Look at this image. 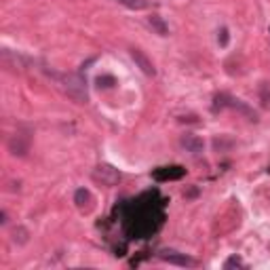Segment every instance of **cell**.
Segmentation results:
<instances>
[{"instance_id": "6da1fadb", "label": "cell", "mask_w": 270, "mask_h": 270, "mask_svg": "<svg viewBox=\"0 0 270 270\" xmlns=\"http://www.w3.org/2000/svg\"><path fill=\"white\" fill-rule=\"evenodd\" d=\"M152 197L154 195H150L148 203L144 201L146 197H141L133 203L123 205V226L129 237L146 239L163 226V220H165L163 203H152Z\"/></svg>"}, {"instance_id": "7a4b0ae2", "label": "cell", "mask_w": 270, "mask_h": 270, "mask_svg": "<svg viewBox=\"0 0 270 270\" xmlns=\"http://www.w3.org/2000/svg\"><path fill=\"white\" fill-rule=\"evenodd\" d=\"M61 87L66 95L76 101V104H87L89 101V91H87V83L81 74H66L61 76Z\"/></svg>"}, {"instance_id": "3957f363", "label": "cell", "mask_w": 270, "mask_h": 270, "mask_svg": "<svg viewBox=\"0 0 270 270\" xmlns=\"http://www.w3.org/2000/svg\"><path fill=\"white\" fill-rule=\"evenodd\" d=\"M91 175L97 184L106 186V188H112L121 182V173H119V169H114L112 165H97Z\"/></svg>"}, {"instance_id": "277c9868", "label": "cell", "mask_w": 270, "mask_h": 270, "mask_svg": "<svg viewBox=\"0 0 270 270\" xmlns=\"http://www.w3.org/2000/svg\"><path fill=\"white\" fill-rule=\"evenodd\" d=\"M9 150H11V154H15V157H25V154L30 152V133L17 131L15 135H11Z\"/></svg>"}, {"instance_id": "5b68a950", "label": "cell", "mask_w": 270, "mask_h": 270, "mask_svg": "<svg viewBox=\"0 0 270 270\" xmlns=\"http://www.w3.org/2000/svg\"><path fill=\"white\" fill-rule=\"evenodd\" d=\"M186 175V169L179 165H171V167H159V169L152 171V177L157 182H169V179H179Z\"/></svg>"}, {"instance_id": "8992f818", "label": "cell", "mask_w": 270, "mask_h": 270, "mask_svg": "<svg viewBox=\"0 0 270 270\" xmlns=\"http://www.w3.org/2000/svg\"><path fill=\"white\" fill-rule=\"evenodd\" d=\"M131 59L135 61V66L144 72L146 76H154L157 74V68H154V63L150 61V57L144 53V51H139V49H131Z\"/></svg>"}, {"instance_id": "52a82bcc", "label": "cell", "mask_w": 270, "mask_h": 270, "mask_svg": "<svg viewBox=\"0 0 270 270\" xmlns=\"http://www.w3.org/2000/svg\"><path fill=\"white\" fill-rule=\"evenodd\" d=\"M159 258L165 260V262H169V264H175V266H197V262L192 258H188L186 253H177V251H169V249L161 251Z\"/></svg>"}, {"instance_id": "ba28073f", "label": "cell", "mask_w": 270, "mask_h": 270, "mask_svg": "<svg viewBox=\"0 0 270 270\" xmlns=\"http://www.w3.org/2000/svg\"><path fill=\"white\" fill-rule=\"evenodd\" d=\"M74 203H76V207L79 209H91V203H93V199H91V192L89 190H85V188H79L76 190V195H74Z\"/></svg>"}, {"instance_id": "9c48e42d", "label": "cell", "mask_w": 270, "mask_h": 270, "mask_svg": "<svg viewBox=\"0 0 270 270\" xmlns=\"http://www.w3.org/2000/svg\"><path fill=\"white\" fill-rule=\"evenodd\" d=\"M182 146L186 148V152L199 154V152L203 150V139L197 137V135H184V137H182Z\"/></svg>"}, {"instance_id": "30bf717a", "label": "cell", "mask_w": 270, "mask_h": 270, "mask_svg": "<svg viewBox=\"0 0 270 270\" xmlns=\"http://www.w3.org/2000/svg\"><path fill=\"white\" fill-rule=\"evenodd\" d=\"M119 3L125 5L127 9H131V11H144V9L150 7L148 0H119Z\"/></svg>"}, {"instance_id": "8fae6325", "label": "cell", "mask_w": 270, "mask_h": 270, "mask_svg": "<svg viewBox=\"0 0 270 270\" xmlns=\"http://www.w3.org/2000/svg\"><path fill=\"white\" fill-rule=\"evenodd\" d=\"M150 25H152V28L157 30L161 36H167V32H169V30H167V25H165V21H163L159 15H152V17H150Z\"/></svg>"}, {"instance_id": "7c38bea8", "label": "cell", "mask_w": 270, "mask_h": 270, "mask_svg": "<svg viewBox=\"0 0 270 270\" xmlns=\"http://www.w3.org/2000/svg\"><path fill=\"white\" fill-rule=\"evenodd\" d=\"M260 101L264 108L270 110V85L268 83H262V87H260Z\"/></svg>"}, {"instance_id": "4fadbf2b", "label": "cell", "mask_w": 270, "mask_h": 270, "mask_svg": "<svg viewBox=\"0 0 270 270\" xmlns=\"http://www.w3.org/2000/svg\"><path fill=\"white\" fill-rule=\"evenodd\" d=\"M13 241H15V243H25V241H28V230H25V228H15V230H13Z\"/></svg>"}, {"instance_id": "5bb4252c", "label": "cell", "mask_w": 270, "mask_h": 270, "mask_svg": "<svg viewBox=\"0 0 270 270\" xmlns=\"http://www.w3.org/2000/svg\"><path fill=\"white\" fill-rule=\"evenodd\" d=\"M97 83H99V87H112L114 85V79H112V76H99Z\"/></svg>"}, {"instance_id": "9a60e30c", "label": "cell", "mask_w": 270, "mask_h": 270, "mask_svg": "<svg viewBox=\"0 0 270 270\" xmlns=\"http://www.w3.org/2000/svg\"><path fill=\"white\" fill-rule=\"evenodd\" d=\"M235 266L239 268V266H243V262H241L239 258H230V260L224 264V268H235Z\"/></svg>"}, {"instance_id": "2e32d148", "label": "cell", "mask_w": 270, "mask_h": 270, "mask_svg": "<svg viewBox=\"0 0 270 270\" xmlns=\"http://www.w3.org/2000/svg\"><path fill=\"white\" fill-rule=\"evenodd\" d=\"M220 45H222V47L228 45V30H226V28H222V32H220Z\"/></svg>"}, {"instance_id": "e0dca14e", "label": "cell", "mask_w": 270, "mask_h": 270, "mask_svg": "<svg viewBox=\"0 0 270 270\" xmlns=\"http://www.w3.org/2000/svg\"><path fill=\"white\" fill-rule=\"evenodd\" d=\"M0 222H3V224H7V213H5V211L0 213Z\"/></svg>"}]
</instances>
